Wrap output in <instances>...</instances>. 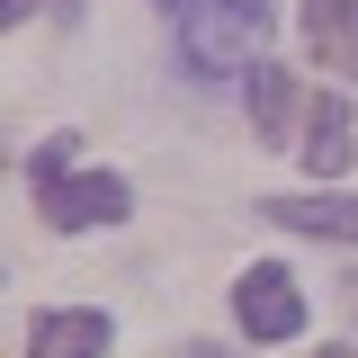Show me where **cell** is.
I'll list each match as a JSON object with an SVG mask.
<instances>
[{"label": "cell", "mask_w": 358, "mask_h": 358, "mask_svg": "<svg viewBox=\"0 0 358 358\" xmlns=\"http://www.w3.org/2000/svg\"><path fill=\"white\" fill-rule=\"evenodd\" d=\"M72 143L81 134H45L36 152H27V188H36V215L54 224V233H90V224H126L134 188L117 171H81L72 162Z\"/></svg>", "instance_id": "6da1fadb"}, {"label": "cell", "mask_w": 358, "mask_h": 358, "mask_svg": "<svg viewBox=\"0 0 358 358\" xmlns=\"http://www.w3.org/2000/svg\"><path fill=\"white\" fill-rule=\"evenodd\" d=\"M233 322L251 331V341H296L305 331V296H296V278L278 260H251L233 278Z\"/></svg>", "instance_id": "3957f363"}, {"label": "cell", "mask_w": 358, "mask_h": 358, "mask_svg": "<svg viewBox=\"0 0 358 358\" xmlns=\"http://www.w3.org/2000/svg\"><path fill=\"white\" fill-rule=\"evenodd\" d=\"M162 9H179V0H162Z\"/></svg>", "instance_id": "7c38bea8"}, {"label": "cell", "mask_w": 358, "mask_h": 358, "mask_svg": "<svg viewBox=\"0 0 358 358\" xmlns=\"http://www.w3.org/2000/svg\"><path fill=\"white\" fill-rule=\"evenodd\" d=\"M27 358H108V313H90V305L36 313L27 322Z\"/></svg>", "instance_id": "5b68a950"}, {"label": "cell", "mask_w": 358, "mask_h": 358, "mask_svg": "<svg viewBox=\"0 0 358 358\" xmlns=\"http://www.w3.org/2000/svg\"><path fill=\"white\" fill-rule=\"evenodd\" d=\"M251 117H260V134H287V117H296V81L278 63H251Z\"/></svg>", "instance_id": "ba28073f"}, {"label": "cell", "mask_w": 358, "mask_h": 358, "mask_svg": "<svg viewBox=\"0 0 358 358\" xmlns=\"http://www.w3.org/2000/svg\"><path fill=\"white\" fill-rule=\"evenodd\" d=\"M268 0H179V63L197 81H233L260 63Z\"/></svg>", "instance_id": "7a4b0ae2"}, {"label": "cell", "mask_w": 358, "mask_h": 358, "mask_svg": "<svg viewBox=\"0 0 358 358\" xmlns=\"http://www.w3.org/2000/svg\"><path fill=\"white\" fill-rule=\"evenodd\" d=\"M313 358H358V350H341V341H331V350H313Z\"/></svg>", "instance_id": "8fae6325"}, {"label": "cell", "mask_w": 358, "mask_h": 358, "mask_svg": "<svg viewBox=\"0 0 358 358\" xmlns=\"http://www.w3.org/2000/svg\"><path fill=\"white\" fill-rule=\"evenodd\" d=\"M305 54L322 72H358V0H305Z\"/></svg>", "instance_id": "52a82bcc"}, {"label": "cell", "mask_w": 358, "mask_h": 358, "mask_svg": "<svg viewBox=\"0 0 358 358\" xmlns=\"http://www.w3.org/2000/svg\"><path fill=\"white\" fill-rule=\"evenodd\" d=\"M268 224H287V233H313V242H358V197L341 188H305V197H260Z\"/></svg>", "instance_id": "277c9868"}, {"label": "cell", "mask_w": 358, "mask_h": 358, "mask_svg": "<svg viewBox=\"0 0 358 358\" xmlns=\"http://www.w3.org/2000/svg\"><path fill=\"white\" fill-rule=\"evenodd\" d=\"M296 152H305L313 179H341V171H350V152H358V143H350V99L322 90V99L305 108V143H296Z\"/></svg>", "instance_id": "8992f818"}, {"label": "cell", "mask_w": 358, "mask_h": 358, "mask_svg": "<svg viewBox=\"0 0 358 358\" xmlns=\"http://www.w3.org/2000/svg\"><path fill=\"white\" fill-rule=\"evenodd\" d=\"M188 358H224V350H215V341H197V350H188Z\"/></svg>", "instance_id": "30bf717a"}, {"label": "cell", "mask_w": 358, "mask_h": 358, "mask_svg": "<svg viewBox=\"0 0 358 358\" xmlns=\"http://www.w3.org/2000/svg\"><path fill=\"white\" fill-rule=\"evenodd\" d=\"M54 9H63V18H72V9H81V0H54ZM0 18H9V27H18V18H27V0H0Z\"/></svg>", "instance_id": "9c48e42d"}]
</instances>
